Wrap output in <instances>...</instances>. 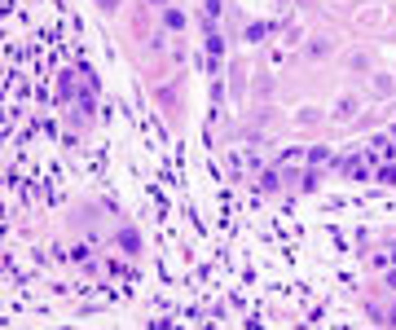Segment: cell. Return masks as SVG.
Instances as JSON below:
<instances>
[{"label":"cell","mask_w":396,"mask_h":330,"mask_svg":"<svg viewBox=\"0 0 396 330\" xmlns=\"http://www.w3.org/2000/svg\"><path fill=\"white\" fill-rule=\"evenodd\" d=\"M379 181H387V185H396V167H383V172H379Z\"/></svg>","instance_id":"cell-2"},{"label":"cell","mask_w":396,"mask_h":330,"mask_svg":"<svg viewBox=\"0 0 396 330\" xmlns=\"http://www.w3.org/2000/svg\"><path fill=\"white\" fill-rule=\"evenodd\" d=\"M119 242H123V251H137V233L123 229V233H119Z\"/></svg>","instance_id":"cell-1"}]
</instances>
